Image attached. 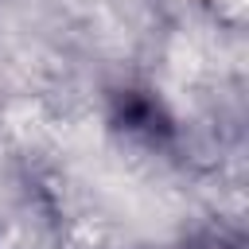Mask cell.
<instances>
[{"instance_id":"6da1fadb","label":"cell","mask_w":249,"mask_h":249,"mask_svg":"<svg viewBox=\"0 0 249 249\" xmlns=\"http://www.w3.org/2000/svg\"><path fill=\"white\" fill-rule=\"evenodd\" d=\"M191 249H241V237H230V233H210V237L195 241Z\"/></svg>"}]
</instances>
